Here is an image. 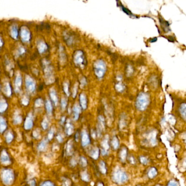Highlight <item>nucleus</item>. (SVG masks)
<instances>
[{"instance_id":"f8f14e48","label":"nucleus","mask_w":186,"mask_h":186,"mask_svg":"<svg viewBox=\"0 0 186 186\" xmlns=\"http://www.w3.org/2000/svg\"><path fill=\"white\" fill-rule=\"evenodd\" d=\"M74 115V120H77L79 118L80 113H81V107L78 105H75L73 109Z\"/></svg>"},{"instance_id":"7ed1b4c3","label":"nucleus","mask_w":186,"mask_h":186,"mask_svg":"<svg viewBox=\"0 0 186 186\" xmlns=\"http://www.w3.org/2000/svg\"><path fill=\"white\" fill-rule=\"evenodd\" d=\"M74 61L77 66L84 68L87 62L84 52L81 50L76 51L74 56Z\"/></svg>"},{"instance_id":"cd10ccee","label":"nucleus","mask_w":186,"mask_h":186,"mask_svg":"<svg viewBox=\"0 0 186 186\" xmlns=\"http://www.w3.org/2000/svg\"><path fill=\"white\" fill-rule=\"evenodd\" d=\"M121 8H122V11H124L125 13H126L127 14H128V15H133V14L131 13V11H129V10H128L127 8H126V7H124V6H122V5H121Z\"/></svg>"},{"instance_id":"5701e85b","label":"nucleus","mask_w":186,"mask_h":186,"mask_svg":"<svg viewBox=\"0 0 186 186\" xmlns=\"http://www.w3.org/2000/svg\"><path fill=\"white\" fill-rule=\"evenodd\" d=\"M81 177L82 179L83 180L85 181H89L90 180V178H89V175H88V174L87 173V172L85 171V172H83L81 175Z\"/></svg>"},{"instance_id":"a211bd4d","label":"nucleus","mask_w":186,"mask_h":186,"mask_svg":"<svg viewBox=\"0 0 186 186\" xmlns=\"http://www.w3.org/2000/svg\"><path fill=\"white\" fill-rule=\"evenodd\" d=\"M157 171L155 168H151L148 173V176L151 179L157 175Z\"/></svg>"},{"instance_id":"c85d7f7f","label":"nucleus","mask_w":186,"mask_h":186,"mask_svg":"<svg viewBox=\"0 0 186 186\" xmlns=\"http://www.w3.org/2000/svg\"><path fill=\"white\" fill-rule=\"evenodd\" d=\"M140 162L141 163L144 164V165H146L148 163V160L147 159V158L145 157H141L140 158Z\"/></svg>"},{"instance_id":"473e14b6","label":"nucleus","mask_w":186,"mask_h":186,"mask_svg":"<svg viewBox=\"0 0 186 186\" xmlns=\"http://www.w3.org/2000/svg\"><path fill=\"white\" fill-rule=\"evenodd\" d=\"M81 83H82L81 84L83 85V86H85V85H86L87 81H86V78H85V77H84V78L82 79V80H81Z\"/></svg>"},{"instance_id":"393cba45","label":"nucleus","mask_w":186,"mask_h":186,"mask_svg":"<svg viewBox=\"0 0 186 186\" xmlns=\"http://www.w3.org/2000/svg\"><path fill=\"white\" fill-rule=\"evenodd\" d=\"M25 128L26 130L30 129L32 127V121L30 120H27V121H26V122L25 124Z\"/></svg>"},{"instance_id":"f257e3e1","label":"nucleus","mask_w":186,"mask_h":186,"mask_svg":"<svg viewBox=\"0 0 186 186\" xmlns=\"http://www.w3.org/2000/svg\"><path fill=\"white\" fill-rule=\"evenodd\" d=\"M150 103V97L145 92H140L136 98V107L140 111H144L146 109Z\"/></svg>"},{"instance_id":"c756f323","label":"nucleus","mask_w":186,"mask_h":186,"mask_svg":"<svg viewBox=\"0 0 186 186\" xmlns=\"http://www.w3.org/2000/svg\"><path fill=\"white\" fill-rule=\"evenodd\" d=\"M40 186H55L53 184L52 182H51V181H45L44 182H43L42 185Z\"/></svg>"},{"instance_id":"0eeeda50","label":"nucleus","mask_w":186,"mask_h":186,"mask_svg":"<svg viewBox=\"0 0 186 186\" xmlns=\"http://www.w3.org/2000/svg\"><path fill=\"white\" fill-rule=\"evenodd\" d=\"M79 101L81 108H82L83 110L86 109L87 107V99L86 96L84 93L80 94L79 97Z\"/></svg>"},{"instance_id":"aec40b11","label":"nucleus","mask_w":186,"mask_h":186,"mask_svg":"<svg viewBox=\"0 0 186 186\" xmlns=\"http://www.w3.org/2000/svg\"><path fill=\"white\" fill-rule=\"evenodd\" d=\"M115 89L119 92H122L124 90L125 86L121 83H118L115 86Z\"/></svg>"},{"instance_id":"bb28decb","label":"nucleus","mask_w":186,"mask_h":186,"mask_svg":"<svg viewBox=\"0 0 186 186\" xmlns=\"http://www.w3.org/2000/svg\"><path fill=\"white\" fill-rule=\"evenodd\" d=\"M80 163H81V165L83 167H85L86 166H87V161L86 160V158L82 157L80 158Z\"/></svg>"},{"instance_id":"4468645a","label":"nucleus","mask_w":186,"mask_h":186,"mask_svg":"<svg viewBox=\"0 0 186 186\" xmlns=\"http://www.w3.org/2000/svg\"><path fill=\"white\" fill-rule=\"evenodd\" d=\"M111 145L115 150L118 149L119 147V140L116 136H114L111 141Z\"/></svg>"},{"instance_id":"2eb2a0df","label":"nucleus","mask_w":186,"mask_h":186,"mask_svg":"<svg viewBox=\"0 0 186 186\" xmlns=\"http://www.w3.org/2000/svg\"><path fill=\"white\" fill-rule=\"evenodd\" d=\"M73 126L70 124H67L66 126V133L68 135H71L73 133Z\"/></svg>"},{"instance_id":"6ab92c4d","label":"nucleus","mask_w":186,"mask_h":186,"mask_svg":"<svg viewBox=\"0 0 186 186\" xmlns=\"http://www.w3.org/2000/svg\"><path fill=\"white\" fill-rule=\"evenodd\" d=\"M127 150L125 148H124L121 150V151L120 152V158L121 159V160L122 161H124L126 160V157H127Z\"/></svg>"},{"instance_id":"9d476101","label":"nucleus","mask_w":186,"mask_h":186,"mask_svg":"<svg viewBox=\"0 0 186 186\" xmlns=\"http://www.w3.org/2000/svg\"><path fill=\"white\" fill-rule=\"evenodd\" d=\"M105 128V120L104 117L99 116L98 117V130L99 132L103 131Z\"/></svg>"},{"instance_id":"b1692460","label":"nucleus","mask_w":186,"mask_h":186,"mask_svg":"<svg viewBox=\"0 0 186 186\" xmlns=\"http://www.w3.org/2000/svg\"><path fill=\"white\" fill-rule=\"evenodd\" d=\"M13 138H14V136L11 133H8L7 134V135H6V141L8 143L11 142L12 140H13Z\"/></svg>"},{"instance_id":"72a5a7b5","label":"nucleus","mask_w":186,"mask_h":186,"mask_svg":"<svg viewBox=\"0 0 186 186\" xmlns=\"http://www.w3.org/2000/svg\"><path fill=\"white\" fill-rule=\"evenodd\" d=\"M97 186H104V185H103V184L102 183H99L98 184V185H97Z\"/></svg>"},{"instance_id":"412c9836","label":"nucleus","mask_w":186,"mask_h":186,"mask_svg":"<svg viewBox=\"0 0 186 186\" xmlns=\"http://www.w3.org/2000/svg\"><path fill=\"white\" fill-rule=\"evenodd\" d=\"M46 143H47V142L46 140H43V141H42L38 145V150L40 151H44L46 146Z\"/></svg>"},{"instance_id":"7c9ffc66","label":"nucleus","mask_w":186,"mask_h":186,"mask_svg":"<svg viewBox=\"0 0 186 186\" xmlns=\"http://www.w3.org/2000/svg\"><path fill=\"white\" fill-rule=\"evenodd\" d=\"M168 186H178V183L175 181H170Z\"/></svg>"},{"instance_id":"f03ea898","label":"nucleus","mask_w":186,"mask_h":186,"mask_svg":"<svg viewBox=\"0 0 186 186\" xmlns=\"http://www.w3.org/2000/svg\"><path fill=\"white\" fill-rule=\"evenodd\" d=\"M93 69L96 77L98 79L104 78L107 72V65L104 61L101 59L96 61L93 64Z\"/></svg>"},{"instance_id":"39448f33","label":"nucleus","mask_w":186,"mask_h":186,"mask_svg":"<svg viewBox=\"0 0 186 186\" xmlns=\"http://www.w3.org/2000/svg\"><path fill=\"white\" fill-rule=\"evenodd\" d=\"M1 177L3 183L7 185H11L14 180V175L11 169H5L2 171Z\"/></svg>"},{"instance_id":"a878e982","label":"nucleus","mask_w":186,"mask_h":186,"mask_svg":"<svg viewBox=\"0 0 186 186\" xmlns=\"http://www.w3.org/2000/svg\"><path fill=\"white\" fill-rule=\"evenodd\" d=\"M67 152L68 154L71 155L72 154L73 152V148H72V145L71 144H68L67 148Z\"/></svg>"},{"instance_id":"2f4dec72","label":"nucleus","mask_w":186,"mask_h":186,"mask_svg":"<svg viewBox=\"0 0 186 186\" xmlns=\"http://www.w3.org/2000/svg\"><path fill=\"white\" fill-rule=\"evenodd\" d=\"M53 136H54V133L52 131H50L48 134V139L49 140H51Z\"/></svg>"},{"instance_id":"20e7f679","label":"nucleus","mask_w":186,"mask_h":186,"mask_svg":"<svg viewBox=\"0 0 186 186\" xmlns=\"http://www.w3.org/2000/svg\"><path fill=\"white\" fill-rule=\"evenodd\" d=\"M113 179L116 183L118 184H121L128 180V176L121 169H116V170L113 173Z\"/></svg>"},{"instance_id":"ddd939ff","label":"nucleus","mask_w":186,"mask_h":186,"mask_svg":"<svg viewBox=\"0 0 186 186\" xmlns=\"http://www.w3.org/2000/svg\"><path fill=\"white\" fill-rule=\"evenodd\" d=\"M148 139H149L150 142L152 145H154L156 144V133L155 132H153L150 135H148Z\"/></svg>"},{"instance_id":"dca6fc26","label":"nucleus","mask_w":186,"mask_h":186,"mask_svg":"<svg viewBox=\"0 0 186 186\" xmlns=\"http://www.w3.org/2000/svg\"><path fill=\"white\" fill-rule=\"evenodd\" d=\"M186 104L185 103L182 104L180 107V112L181 116H182V118L184 120L186 119Z\"/></svg>"},{"instance_id":"423d86ee","label":"nucleus","mask_w":186,"mask_h":186,"mask_svg":"<svg viewBox=\"0 0 186 186\" xmlns=\"http://www.w3.org/2000/svg\"><path fill=\"white\" fill-rule=\"evenodd\" d=\"M90 143V139L89 134L86 130H83L81 133V144L83 146H86Z\"/></svg>"},{"instance_id":"1a4fd4ad","label":"nucleus","mask_w":186,"mask_h":186,"mask_svg":"<svg viewBox=\"0 0 186 186\" xmlns=\"http://www.w3.org/2000/svg\"><path fill=\"white\" fill-rule=\"evenodd\" d=\"M109 141L108 139H104V140L101 142V146H102V154L105 155L107 153V151L109 148Z\"/></svg>"},{"instance_id":"4be33fe9","label":"nucleus","mask_w":186,"mask_h":186,"mask_svg":"<svg viewBox=\"0 0 186 186\" xmlns=\"http://www.w3.org/2000/svg\"><path fill=\"white\" fill-rule=\"evenodd\" d=\"M6 128V124L3 120L0 119V133H3Z\"/></svg>"},{"instance_id":"f3484780","label":"nucleus","mask_w":186,"mask_h":186,"mask_svg":"<svg viewBox=\"0 0 186 186\" xmlns=\"http://www.w3.org/2000/svg\"><path fill=\"white\" fill-rule=\"evenodd\" d=\"M99 170L101 171L102 174H105L107 173V168H106V165L105 164L103 161H101L99 163Z\"/></svg>"},{"instance_id":"6e6552de","label":"nucleus","mask_w":186,"mask_h":186,"mask_svg":"<svg viewBox=\"0 0 186 186\" xmlns=\"http://www.w3.org/2000/svg\"><path fill=\"white\" fill-rule=\"evenodd\" d=\"M0 160L3 164H8L10 162V158L6 150H3L1 153Z\"/></svg>"},{"instance_id":"9b49d317","label":"nucleus","mask_w":186,"mask_h":186,"mask_svg":"<svg viewBox=\"0 0 186 186\" xmlns=\"http://www.w3.org/2000/svg\"><path fill=\"white\" fill-rule=\"evenodd\" d=\"M91 157L94 159H97L99 157V150L98 148L95 147L94 148L91 152Z\"/></svg>"}]
</instances>
